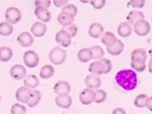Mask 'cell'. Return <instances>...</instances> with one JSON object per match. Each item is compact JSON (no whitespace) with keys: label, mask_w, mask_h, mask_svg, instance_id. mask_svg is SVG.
Instances as JSON below:
<instances>
[{"label":"cell","mask_w":152,"mask_h":114,"mask_svg":"<svg viewBox=\"0 0 152 114\" xmlns=\"http://www.w3.org/2000/svg\"><path fill=\"white\" fill-rule=\"evenodd\" d=\"M116 83L126 91H132L138 85L136 73L131 69H123L118 72L115 77Z\"/></svg>","instance_id":"cell-1"},{"label":"cell","mask_w":152,"mask_h":114,"mask_svg":"<svg viewBox=\"0 0 152 114\" xmlns=\"http://www.w3.org/2000/svg\"><path fill=\"white\" fill-rule=\"evenodd\" d=\"M50 60L55 65H61L66 61V50L59 47H55L49 53Z\"/></svg>","instance_id":"cell-2"},{"label":"cell","mask_w":152,"mask_h":114,"mask_svg":"<svg viewBox=\"0 0 152 114\" xmlns=\"http://www.w3.org/2000/svg\"><path fill=\"white\" fill-rule=\"evenodd\" d=\"M23 60H24L25 66H28V68L33 69V68L37 66L39 61H40V58H39V56L34 51L28 50L24 53Z\"/></svg>","instance_id":"cell-3"},{"label":"cell","mask_w":152,"mask_h":114,"mask_svg":"<svg viewBox=\"0 0 152 114\" xmlns=\"http://www.w3.org/2000/svg\"><path fill=\"white\" fill-rule=\"evenodd\" d=\"M134 26V31L138 36H146L151 31V25L145 19H141L135 22Z\"/></svg>","instance_id":"cell-4"},{"label":"cell","mask_w":152,"mask_h":114,"mask_svg":"<svg viewBox=\"0 0 152 114\" xmlns=\"http://www.w3.org/2000/svg\"><path fill=\"white\" fill-rule=\"evenodd\" d=\"M5 19L12 24H17L21 19V11L16 7H9L5 12Z\"/></svg>","instance_id":"cell-5"},{"label":"cell","mask_w":152,"mask_h":114,"mask_svg":"<svg viewBox=\"0 0 152 114\" xmlns=\"http://www.w3.org/2000/svg\"><path fill=\"white\" fill-rule=\"evenodd\" d=\"M95 95H96L95 91L93 89H91L89 88H84L83 90L80 92V102L83 105H89L91 103L94 102Z\"/></svg>","instance_id":"cell-6"},{"label":"cell","mask_w":152,"mask_h":114,"mask_svg":"<svg viewBox=\"0 0 152 114\" xmlns=\"http://www.w3.org/2000/svg\"><path fill=\"white\" fill-rule=\"evenodd\" d=\"M56 41L62 47H69L72 43V37L64 30H60L56 34Z\"/></svg>","instance_id":"cell-7"},{"label":"cell","mask_w":152,"mask_h":114,"mask_svg":"<svg viewBox=\"0 0 152 114\" xmlns=\"http://www.w3.org/2000/svg\"><path fill=\"white\" fill-rule=\"evenodd\" d=\"M31 92L32 90L26 87H21L19 88L15 93L16 100L18 102H21L22 104H28L29 101L30 97H31Z\"/></svg>","instance_id":"cell-8"},{"label":"cell","mask_w":152,"mask_h":114,"mask_svg":"<svg viewBox=\"0 0 152 114\" xmlns=\"http://www.w3.org/2000/svg\"><path fill=\"white\" fill-rule=\"evenodd\" d=\"M56 104L60 108L68 109L72 106V99L69 94H59L56 97Z\"/></svg>","instance_id":"cell-9"},{"label":"cell","mask_w":152,"mask_h":114,"mask_svg":"<svg viewBox=\"0 0 152 114\" xmlns=\"http://www.w3.org/2000/svg\"><path fill=\"white\" fill-rule=\"evenodd\" d=\"M10 75L15 80H21L26 78V69L21 65H14L10 69Z\"/></svg>","instance_id":"cell-10"},{"label":"cell","mask_w":152,"mask_h":114,"mask_svg":"<svg viewBox=\"0 0 152 114\" xmlns=\"http://www.w3.org/2000/svg\"><path fill=\"white\" fill-rule=\"evenodd\" d=\"M47 31V27L43 22L36 21L31 28V33L35 37H41L44 36Z\"/></svg>","instance_id":"cell-11"},{"label":"cell","mask_w":152,"mask_h":114,"mask_svg":"<svg viewBox=\"0 0 152 114\" xmlns=\"http://www.w3.org/2000/svg\"><path fill=\"white\" fill-rule=\"evenodd\" d=\"M18 43L23 47H31L34 43V37L29 32H22L18 36Z\"/></svg>","instance_id":"cell-12"},{"label":"cell","mask_w":152,"mask_h":114,"mask_svg":"<svg viewBox=\"0 0 152 114\" xmlns=\"http://www.w3.org/2000/svg\"><path fill=\"white\" fill-rule=\"evenodd\" d=\"M88 71L93 75L99 76L100 75L105 74V68L102 62L98 60L91 63L88 67Z\"/></svg>","instance_id":"cell-13"},{"label":"cell","mask_w":152,"mask_h":114,"mask_svg":"<svg viewBox=\"0 0 152 114\" xmlns=\"http://www.w3.org/2000/svg\"><path fill=\"white\" fill-rule=\"evenodd\" d=\"M88 34L93 38H100L104 34V27L102 24L98 22H94L91 24L88 29Z\"/></svg>","instance_id":"cell-14"},{"label":"cell","mask_w":152,"mask_h":114,"mask_svg":"<svg viewBox=\"0 0 152 114\" xmlns=\"http://www.w3.org/2000/svg\"><path fill=\"white\" fill-rule=\"evenodd\" d=\"M74 16L69 12H62L57 17V21L62 27H67L73 24Z\"/></svg>","instance_id":"cell-15"},{"label":"cell","mask_w":152,"mask_h":114,"mask_svg":"<svg viewBox=\"0 0 152 114\" xmlns=\"http://www.w3.org/2000/svg\"><path fill=\"white\" fill-rule=\"evenodd\" d=\"M34 14L40 21H43V22H49L51 20V14L47 8L36 7L34 10Z\"/></svg>","instance_id":"cell-16"},{"label":"cell","mask_w":152,"mask_h":114,"mask_svg":"<svg viewBox=\"0 0 152 114\" xmlns=\"http://www.w3.org/2000/svg\"><path fill=\"white\" fill-rule=\"evenodd\" d=\"M85 82L88 88H91V89H97V90L99 89L102 84V81L98 76H95L93 75H87L85 79Z\"/></svg>","instance_id":"cell-17"},{"label":"cell","mask_w":152,"mask_h":114,"mask_svg":"<svg viewBox=\"0 0 152 114\" xmlns=\"http://www.w3.org/2000/svg\"><path fill=\"white\" fill-rule=\"evenodd\" d=\"M116 40L117 39H116L115 34L110 31H107L103 34V35L101 36V42L107 48H110V47H113L116 44Z\"/></svg>","instance_id":"cell-18"},{"label":"cell","mask_w":152,"mask_h":114,"mask_svg":"<svg viewBox=\"0 0 152 114\" xmlns=\"http://www.w3.org/2000/svg\"><path fill=\"white\" fill-rule=\"evenodd\" d=\"M131 59L134 62H145L147 59V52L143 48L135 49L131 53Z\"/></svg>","instance_id":"cell-19"},{"label":"cell","mask_w":152,"mask_h":114,"mask_svg":"<svg viewBox=\"0 0 152 114\" xmlns=\"http://www.w3.org/2000/svg\"><path fill=\"white\" fill-rule=\"evenodd\" d=\"M54 93L56 94H69L71 91V86L66 81H59L56 83L53 88Z\"/></svg>","instance_id":"cell-20"},{"label":"cell","mask_w":152,"mask_h":114,"mask_svg":"<svg viewBox=\"0 0 152 114\" xmlns=\"http://www.w3.org/2000/svg\"><path fill=\"white\" fill-rule=\"evenodd\" d=\"M78 59L81 62H88L94 59L93 51L91 48H83L78 53Z\"/></svg>","instance_id":"cell-21"},{"label":"cell","mask_w":152,"mask_h":114,"mask_svg":"<svg viewBox=\"0 0 152 114\" xmlns=\"http://www.w3.org/2000/svg\"><path fill=\"white\" fill-rule=\"evenodd\" d=\"M141 19H145V15L141 11H131L126 17V20L128 21V24L130 25H134L136 21Z\"/></svg>","instance_id":"cell-22"},{"label":"cell","mask_w":152,"mask_h":114,"mask_svg":"<svg viewBox=\"0 0 152 114\" xmlns=\"http://www.w3.org/2000/svg\"><path fill=\"white\" fill-rule=\"evenodd\" d=\"M117 32L122 37H128L132 33V28L128 22H122L118 27Z\"/></svg>","instance_id":"cell-23"},{"label":"cell","mask_w":152,"mask_h":114,"mask_svg":"<svg viewBox=\"0 0 152 114\" xmlns=\"http://www.w3.org/2000/svg\"><path fill=\"white\" fill-rule=\"evenodd\" d=\"M24 87L30 88H36L40 85V81L34 75H28L24 80Z\"/></svg>","instance_id":"cell-24"},{"label":"cell","mask_w":152,"mask_h":114,"mask_svg":"<svg viewBox=\"0 0 152 114\" xmlns=\"http://www.w3.org/2000/svg\"><path fill=\"white\" fill-rule=\"evenodd\" d=\"M40 100H41V93L40 91L33 90L31 92L29 101L28 102V106L31 108H33L40 103Z\"/></svg>","instance_id":"cell-25"},{"label":"cell","mask_w":152,"mask_h":114,"mask_svg":"<svg viewBox=\"0 0 152 114\" xmlns=\"http://www.w3.org/2000/svg\"><path fill=\"white\" fill-rule=\"evenodd\" d=\"M13 56V52L12 49L8 47H0V61L1 62H8Z\"/></svg>","instance_id":"cell-26"},{"label":"cell","mask_w":152,"mask_h":114,"mask_svg":"<svg viewBox=\"0 0 152 114\" xmlns=\"http://www.w3.org/2000/svg\"><path fill=\"white\" fill-rule=\"evenodd\" d=\"M54 68L51 65H46L41 68L40 71V78L43 79H48L50 78L54 74Z\"/></svg>","instance_id":"cell-27"},{"label":"cell","mask_w":152,"mask_h":114,"mask_svg":"<svg viewBox=\"0 0 152 114\" xmlns=\"http://www.w3.org/2000/svg\"><path fill=\"white\" fill-rule=\"evenodd\" d=\"M124 50V44L120 40H116V44L110 48H107V52L112 56H119Z\"/></svg>","instance_id":"cell-28"},{"label":"cell","mask_w":152,"mask_h":114,"mask_svg":"<svg viewBox=\"0 0 152 114\" xmlns=\"http://www.w3.org/2000/svg\"><path fill=\"white\" fill-rule=\"evenodd\" d=\"M13 25L7 21L0 23V35L2 36H9L13 32Z\"/></svg>","instance_id":"cell-29"},{"label":"cell","mask_w":152,"mask_h":114,"mask_svg":"<svg viewBox=\"0 0 152 114\" xmlns=\"http://www.w3.org/2000/svg\"><path fill=\"white\" fill-rule=\"evenodd\" d=\"M27 108L20 104H15L11 108V114H26Z\"/></svg>","instance_id":"cell-30"},{"label":"cell","mask_w":152,"mask_h":114,"mask_svg":"<svg viewBox=\"0 0 152 114\" xmlns=\"http://www.w3.org/2000/svg\"><path fill=\"white\" fill-rule=\"evenodd\" d=\"M95 100L94 102L97 103V104H100V103L104 102L106 100H107V92L104 90H101V89H97L96 91H95Z\"/></svg>","instance_id":"cell-31"},{"label":"cell","mask_w":152,"mask_h":114,"mask_svg":"<svg viewBox=\"0 0 152 114\" xmlns=\"http://www.w3.org/2000/svg\"><path fill=\"white\" fill-rule=\"evenodd\" d=\"M147 98L148 96L145 94H138L134 100V104L135 107H138V108H143L145 107V100Z\"/></svg>","instance_id":"cell-32"},{"label":"cell","mask_w":152,"mask_h":114,"mask_svg":"<svg viewBox=\"0 0 152 114\" xmlns=\"http://www.w3.org/2000/svg\"><path fill=\"white\" fill-rule=\"evenodd\" d=\"M91 49L93 51L94 53V59H102V57L104 56V51L101 47L98 45L92 46Z\"/></svg>","instance_id":"cell-33"},{"label":"cell","mask_w":152,"mask_h":114,"mask_svg":"<svg viewBox=\"0 0 152 114\" xmlns=\"http://www.w3.org/2000/svg\"><path fill=\"white\" fill-rule=\"evenodd\" d=\"M131 67L133 69H135V71L138 72H142L145 70V62H134L132 61L131 62Z\"/></svg>","instance_id":"cell-34"},{"label":"cell","mask_w":152,"mask_h":114,"mask_svg":"<svg viewBox=\"0 0 152 114\" xmlns=\"http://www.w3.org/2000/svg\"><path fill=\"white\" fill-rule=\"evenodd\" d=\"M62 12H69V13H71L75 17L78 13V9L73 4H67V5H66L62 8Z\"/></svg>","instance_id":"cell-35"},{"label":"cell","mask_w":152,"mask_h":114,"mask_svg":"<svg viewBox=\"0 0 152 114\" xmlns=\"http://www.w3.org/2000/svg\"><path fill=\"white\" fill-rule=\"evenodd\" d=\"M62 30H64L66 32H68L69 34L71 35L72 38L75 37L77 33H78V28L76 26V24H72L67 27H62Z\"/></svg>","instance_id":"cell-36"},{"label":"cell","mask_w":152,"mask_h":114,"mask_svg":"<svg viewBox=\"0 0 152 114\" xmlns=\"http://www.w3.org/2000/svg\"><path fill=\"white\" fill-rule=\"evenodd\" d=\"M100 61L104 64V68H105V74H108L112 69L111 61L109 59H107V58H102V59H100Z\"/></svg>","instance_id":"cell-37"},{"label":"cell","mask_w":152,"mask_h":114,"mask_svg":"<svg viewBox=\"0 0 152 114\" xmlns=\"http://www.w3.org/2000/svg\"><path fill=\"white\" fill-rule=\"evenodd\" d=\"M91 4L94 9H100L104 7L106 5L105 0H97V1H91Z\"/></svg>","instance_id":"cell-38"},{"label":"cell","mask_w":152,"mask_h":114,"mask_svg":"<svg viewBox=\"0 0 152 114\" xmlns=\"http://www.w3.org/2000/svg\"><path fill=\"white\" fill-rule=\"evenodd\" d=\"M145 2L142 1V0H139V1H136V0H133V1H129L128 2V5H131L132 8H137V9H140V8H143L145 5Z\"/></svg>","instance_id":"cell-39"},{"label":"cell","mask_w":152,"mask_h":114,"mask_svg":"<svg viewBox=\"0 0 152 114\" xmlns=\"http://www.w3.org/2000/svg\"><path fill=\"white\" fill-rule=\"evenodd\" d=\"M50 4H51V2L50 0H42V1H40V0H37L35 1L34 5H36V7H43V8H49L50 6Z\"/></svg>","instance_id":"cell-40"},{"label":"cell","mask_w":152,"mask_h":114,"mask_svg":"<svg viewBox=\"0 0 152 114\" xmlns=\"http://www.w3.org/2000/svg\"><path fill=\"white\" fill-rule=\"evenodd\" d=\"M53 4L56 7H63L66 5L68 4V0H59V1H57V0H54Z\"/></svg>","instance_id":"cell-41"},{"label":"cell","mask_w":152,"mask_h":114,"mask_svg":"<svg viewBox=\"0 0 152 114\" xmlns=\"http://www.w3.org/2000/svg\"><path fill=\"white\" fill-rule=\"evenodd\" d=\"M145 107L152 112V97H148L145 100Z\"/></svg>","instance_id":"cell-42"},{"label":"cell","mask_w":152,"mask_h":114,"mask_svg":"<svg viewBox=\"0 0 152 114\" xmlns=\"http://www.w3.org/2000/svg\"><path fill=\"white\" fill-rule=\"evenodd\" d=\"M111 114H126V113L123 108L117 107V108H115V109L112 111V113Z\"/></svg>","instance_id":"cell-43"},{"label":"cell","mask_w":152,"mask_h":114,"mask_svg":"<svg viewBox=\"0 0 152 114\" xmlns=\"http://www.w3.org/2000/svg\"><path fill=\"white\" fill-rule=\"evenodd\" d=\"M148 71H149V72L151 73V74H152V58L150 59V61H149Z\"/></svg>","instance_id":"cell-44"},{"label":"cell","mask_w":152,"mask_h":114,"mask_svg":"<svg viewBox=\"0 0 152 114\" xmlns=\"http://www.w3.org/2000/svg\"><path fill=\"white\" fill-rule=\"evenodd\" d=\"M148 53H149V56H150L151 58H152V49H151V50H149Z\"/></svg>","instance_id":"cell-45"},{"label":"cell","mask_w":152,"mask_h":114,"mask_svg":"<svg viewBox=\"0 0 152 114\" xmlns=\"http://www.w3.org/2000/svg\"><path fill=\"white\" fill-rule=\"evenodd\" d=\"M0 101H1V96H0Z\"/></svg>","instance_id":"cell-46"},{"label":"cell","mask_w":152,"mask_h":114,"mask_svg":"<svg viewBox=\"0 0 152 114\" xmlns=\"http://www.w3.org/2000/svg\"><path fill=\"white\" fill-rule=\"evenodd\" d=\"M151 19H152V18H151Z\"/></svg>","instance_id":"cell-47"}]
</instances>
